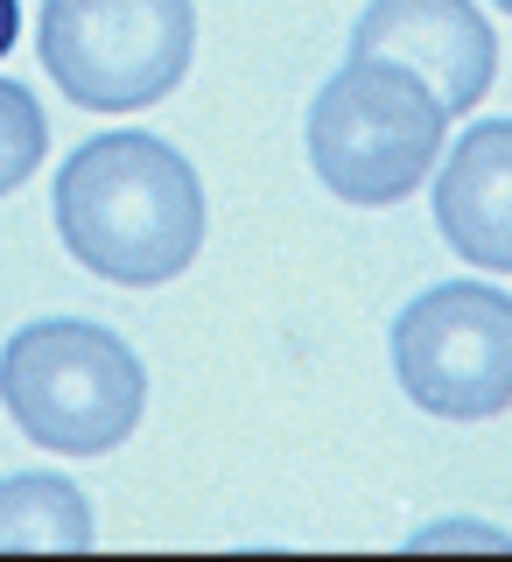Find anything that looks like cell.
Returning <instances> with one entry per match:
<instances>
[{"label": "cell", "mask_w": 512, "mask_h": 562, "mask_svg": "<svg viewBox=\"0 0 512 562\" xmlns=\"http://www.w3.org/2000/svg\"><path fill=\"white\" fill-rule=\"evenodd\" d=\"M57 233L113 289H162L204 246V183L162 134H92L57 176Z\"/></svg>", "instance_id": "cell-1"}, {"label": "cell", "mask_w": 512, "mask_h": 562, "mask_svg": "<svg viewBox=\"0 0 512 562\" xmlns=\"http://www.w3.org/2000/svg\"><path fill=\"white\" fill-rule=\"evenodd\" d=\"M0 401L49 457H99L140 429L148 373L134 345L84 316H35L0 345Z\"/></svg>", "instance_id": "cell-2"}, {"label": "cell", "mask_w": 512, "mask_h": 562, "mask_svg": "<svg viewBox=\"0 0 512 562\" xmlns=\"http://www.w3.org/2000/svg\"><path fill=\"white\" fill-rule=\"evenodd\" d=\"M450 105L400 64L351 57L316 85L309 105V169L344 204H400L429 183L443 155Z\"/></svg>", "instance_id": "cell-3"}, {"label": "cell", "mask_w": 512, "mask_h": 562, "mask_svg": "<svg viewBox=\"0 0 512 562\" xmlns=\"http://www.w3.org/2000/svg\"><path fill=\"white\" fill-rule=\"evenodd\" d=\"M43 64L64 99L92 113H140L169 99L197 57L190 0H43Z\"/></svg>", "instance_id": "cell-4"}, {"label": "cell", "mask_w": 512, "mask_h": 562, "mask_svg": "<svg viewBox=\"0 0 512 562\" xmlns=\"http://www.w3.org/2000/svg\"><path fill=\"white\" fill-rule=\"evenodd\" d=\"M394 373L414 408L485 422L512 408V295L485 281H435L394 316Z\"/></svg>", "instance_id": "cell-5"}, {"label": "cell", "mask_w": 512, "mask_h": 562, "mask_svg": "<svg viewBox=\"0 0 512 562\" xmlns=\"http://www.w3.org/2000/svg\"><path fill=\"white\" fill-rule=\"evenodd\" d=\"M351 57L414 70L450 113H470L499 78V35L470 0H373L351 29Z\"/></svg>", "instance_id": "cell-6"}, {"label": "cell", "mask_w": 512, "mask_h": 562, "mask_svg": "<svg viewBox=\"0 0 512 562\" xmlns=\"http://www.w3.org/2000/svg\"><path fill=\"white\" fill-rule=\"evenodd\" d=\"M435 225L470 268L512 274V120H478L435 176Z\"/></svg>", "instance_id": "cell-7"}, {"label": "cell", "mask_w": 512, "mask_h": 562, "mask_svg": "<svg viewBox=\"0 0 512 562\" xmlns=\"http://www.w3.org/2000/svg\"><path fill=\"white\" fill-rule=\"evenodd\" d=\"M99 541L92 499L64 471H14L0 479V555H78Z\"/></svg>", "instance_id": "cell-8"}, {"label": "cell", "mask_w": 512, "mask_h": 562, "mask_svg": "<svg viewBox=\"0 0 512 562\" xmlns=\"http://www.w3.org/2000/svg\"><path fill=\"white\" fill-rule=\"evenodd\" d=\"M43 148H49V120H43V105H35V92L14 85V78H0V198L29 183L35 162H43Z\"/></svg>", "instance_id": "cell-9"}, {"label": "cell", "mask_w": 512, "mask_h": 562, "mask_svg": "<svg viewBox=\"0 0 512 562\" xmlns=\"http://www.w3.org/2000/svg\"><path fill=\"white\" fill-rule=\"evenodd\" d=\"M443 541H485V549H512L499 527H421L414 549H443Z\"/></svg>", "instance_id": "cell-10"}, {"label": "cell", "mask_w": 512, "mask_h": 562, "mask_svg": "<svg viewBox=\"0 0 512 562\" xmlns=\"http://www.w3.org/2000/svg\"><path fill=\"white\" fill-rule=\"evenodd\" d=\"M14 35H22V0H0V57L14 49Z\"/></svg>", "instance_id": "cell-11"}, {"label": "cell", "mask_w": 512, "mask_h": 562, "mask_svg": "<svg viewBox=\"0 0 512 562\" xmlns=\"http://www.w3.org/2000/svg\"><path fill=\"white\" fill-rule=\"evenodd\" d=\"M491 8H505V14H512V0H491Z\"/></svg>", "instance_id": "cell-12"}]
</instances>
